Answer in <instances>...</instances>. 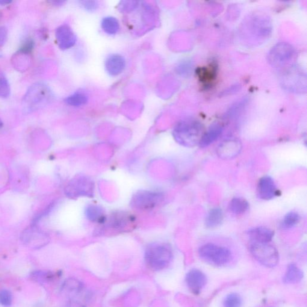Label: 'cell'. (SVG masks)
<instances>
[{"label": "cell", "instance_id": "obj_1", "mask_svg": "<svg viewBox=\"0 0 307 307\" xmlns=\"http://www.w3.org/2000/svg\"><path fill=\"white\" fill-rule=\"evenodd\" d=\"M202 126L194 121H181L173 129L174 138L180 145L193 147L199 144L203 136Z\"/></svg>", "mask_w": 307, "mask_h": 307}, {"label": "cell", "instance_id": "obj_2", "mask_svg": "<svg viewBox=\"0 0 307 307\" xmlns=\"http://www.w3.org/2000/svg\"><path fill=\"white\" fill-rule=\"evenodd\" d=\"M145 258L147 265L153 270H163L172 259V250L166 244L154 243L147 248Z\"/></svg>", "mask_w": 307, "mask_h": 307}, {"label": "cell", "instance_id": "obj_3", "mask_svg": "<svg viewBox=\"0 0 307 307\" xmlns=\"http://www.w3.org/2000/svg\"><path fill=\"white\" fill-rule=\"evenodd\" d=\"M51 94L46 85L37 83L32 85L23 100V111L27 113L38 110L48 103Z\"/></svg>", "mask_w": 307, "mask_h": 307}, {"label": "cell", "instance_id": "obj_4", "mask_svg": "<svg viewBox=\"0 0 307 307\" xmlns=\"http://www.w3.org/2000/svg\"><path fill=\"white\" fill-rule=\"evenodd\" d=\"M199 254L203 261L217 267L228 264L232 259V253L228 249L213 244L203 245L200 248Z\"/></svg>", "mask_w": 307, "mask_h": 307}, {"label": "cell", "instance_id": "obj_5", "mask_svg": "<svg viewBox=\"0 0 307 307\" xmlns=\"http://www.w3.org/2000/svg\"><path fill=\"white\" fill-rule=\"evenodd\" d=\"M250 250L254 258L266 267L272 268L278 264V251L270 243H251Z\"/></svg>", "mask_w": 307, "mask_h": 307}, {"label": "cell", "instance_id": "obj_6", "mask_svg": "<svg viewBox=\"0 0 307 307\" xmlns=\"http://www.w3.org/2000/svg\"><path fill=\"white\" fill-rule=\"evenodd\" d=\"M163 199V194L160 192L142 190L133 196L131 205L138 210L150 211L160 205Z\"/></svg>", "mask_w": 307, "mask_h": 307}, {"label": "cell", "instance_id": "obj_7", "mask_svg": "<svg viewBox=\"0 0 307 307\" xmlns=\"http://www.w3.org/2000/svg\"><path fill=\"white\" fill-rule=\"evenodd\" d=\"M294 53V49L291 45L280 43L273 47L269 53V61L274 66H281L290 61Z\"/></svg>", "mask_w": 307, "mask_h": 307}, {"label": "cell", "instance_id": "obj_8", "mask_svg": "<svg viewBox=\"0 0 307 307\" xmlns=\"http://www.w3.org/2000/svg\"><path fill=\"white\" fill-rule=\"evenodd\" d=\"M242 144L240 141L231 139L223 142L217 149V154L223 160H230L237 157L241 152Z\"/></svg>", "mask_w": 307, "mask_h": 307}, {"label": "cell", "instance_id": "obj_9", "mask_svg": "<svg viewBox=\"0 0 307 307\" xmlns=\"http://www.w3.org/2000/svg\"><path fill=\"white\" fill-rule=\"evenodd\" d=\"M55 35L58 45L61 49H70L75 45L77 38L75 32L67 24L59 26L56 30Z\"/></svg>", "mask_w": 307, "mask_h": 307}, {"label": "cell", "instance_id": "obj_10", "mask_svg": "<svg viewBox=\"0 0 307 307\" xmlns=\"http://www.w3.org/2000/svg\"><path fill=\"white\" fill-rule=\"evenodd\" d=\"M258 195L263 200H271L277 195L275 182L271 177L265 176L259 180L258 186Z\"/></svg>", "mask_w": 307, "mask_h": 307}, {"label": "cell", "instance_id": "obj_11", "mask_svg": "<svg viewBox=\"0 0 307 307\" xmlns=\"http://www.w3.org/2000/svg\"><path fill=\"white\" fill-rule=\"evenodd\" d=\"M135 218L131 214L124 212L112 214L108 220V226L117 230H125L134 223Z\"/></svg>", "mask_w": 307, "mask_h": 307}, {"label": "cell", "instance_id": "obj_12", "mask_svg": "<svg viewBox=\"0 0 307 307\" xmlns=\"http://www.w3.org/2000/svg\"><path fill=\"white\" fill-rule=\"evenodd\" d=\"M186 283L193 293L199 294L207 283L204 273L198 270H191L186 276Z\"/></svg>", "mask_w": 307, "mask_h": 307}, {"label": "cell", "instance_id": "obj_13", "mask_svg": "<svg viewBox=\"0 0 307 307\" xmlns=\"http://www.w3.org/2000/svg\"><path fill=\"white\" fill-rule=\"evenodd\" d=\"M126 67V60L123 56L119 54H112L109 56L105 62V68L107 72L112 76L120 75Z\"/></svg>", "mask_w": 307, "mask_h": 307}, {"label": "cell", "instance_id": "obj_14", "mask_svg": "<svg viewBox=\"0 0 307 307\" xmlns=\"http://www.w3.org/2000/svg\"><path fill=\"white\" fill-rule=\"evenodd\" d=\"M247 234L252 243H270L273 240L274 232L267 227H258L249 230Z\"/></svg>", "mask_w": 307, "mask_h": 307}, {"label": "cell", "instance_id": "obj_15", "mask_svg": "<svg viewBox=\"0 0 307 307\" xmlns=\"http://www.w3.org/2000/svg\"><path fill=\"white\" fill-rule=\"evenodd\" d=\"M223 131V127L219 124L215 123L214 125H212L208 130V131L203 135L199 146L201 148H205L210 146L220 137Z\"/></svg>", "mask_w": 307, "mask_h": 307}, {"label": "cell", "instance_id": "obj_16", "mask_svg": "<svg viewBox=\"0 0 307 307\" xmlns=\"http://www.w3.org/2000/svg\"><path fill=\"white\" fill-rule=\"evenodd\" d=\"M223 212L220 208L211 209L205 220V226L209 229H213L219 226L223 222Z\"/></svg>", "mask_w": 307, "mask_h": 307}, {"label": "cell", "instance_id": "obj_17", "mask_svg": "<svg viewBox=\"0 0 307 307\" xmlns=\"http://www.w3.org/2000/svg\"><path fill=\"white\" fill-rule=\"evenodd\" d=\"M304 274L301 269L295 264H291L288 268L283 281L285 283L293 284L300 282L303 279Z\"/></svg>", "mask_w": 307, "mask_h": 307}, {"label": "cell", "instance_id": "obj_18", "mask_svg": "<svg viewBox=\"0 0 307 307\" xmlns=\"http://www.w3.org/2000/svg\"><path fill=\"white\" fill-rule=\"evenodd\" d=\"M249 208V202L241 197H235L230 202V210L235 214H244Z\"/></svg>", "mask_w": 307, "mask_h": 307}, {"label": "cell", "instance_id": "obj_19", "mask_svg": "<svg viewBox=\"0 0 307 307\" xmlns=\"http://www.w3.org/2000/svg\"><path fill=\"white\" fill-rule=\"evenodd\" d=\"M102 28L106 33L110 35L115 34L119 30V20L114 17H106L102 20Z\"/></svg>", "mask_w": 307, "mask_h": 307}, {"label": "cell", "instance_id": "obj_20", "mask_svg": "<svg viewBox=\"0 0 307 307\" xmlns=\"http://www.w3.org/2000/svg\"><path fill=\"white\" fill-rule=\"evenodd\" d=\"M88 100V98L86 94L78 92L68 97L65 100V102L70 106H74V107H79V106L86 104Z\"/></svg>", "mask_w": 307, "mask_h": 307}, {"label": "cell", "instance_id": "obj_21", "mask_svg": "<svg viewBox=\"0 0 307 307\" xmlns=\"http://www.w3.org/2000/svg\"><path fill=\"white\" fill-rule=\"evenodd\" d=\"M301 219L300 215L295 212H289L283 218L282 223L283 228L288 229L297 226Z\"/></svg>", "mask_w": 307, "mask_h": 307}, {"label": "cell", "instance_id": "obj_22", "mask_svg": "<svg viewBox=\"0 0 307 307\" xmlns=\"http://www.w3.org/2000/svg\"><path fill=\"white\" fill-rule=\"evenodd\" d=\"M243 303L242 298L237 294H230L225 298L224 300V307H241Z\"/></svg>", "mask_w": 307, "mask_h": 307}, {"label": "cell", "instance_id": "obj_23", "mask_svg": "<svg viewBox=\"0 0 307 307\" xmlns=\"http://www.w3.org/2000/svg\"><path fill=\"white\" fill-rule=\"evenodd\" d=\"M88 218L94 221H97L99 223H105L106 219L102 212L99 208L89 207L87 212Z\"/></svg>", "mask_w": 307, "mask_h": 307}, {"label": "cell", "instance_id": "obj_24", "mask_svg": "<svg viewBox=\"0 0 307 307\" xmlns=\"http://www.w3.org/2000/svg\"><path fill=\"white\" fill-rule=\"evenodd\" d=\"M13 297L11 292L5 290L0 291V304L4 307H10L12 303Z\"/></svg>", "mask_w": 307, "mask_h": 307}, {"label": "cell", "instance_id": "obj_25", "mask_svg": "<svg viewBox=\"0 0 307 307\" xmlns=\"http://www.w3.org/2000/svg\"><path fill=\"white\" fill-rule=\"evenodd\" d=\"M10 85L6 79L0 77V97L7 98L10 94Z\"/></svg>", "mask_w": 307, "mask_h": 307}, {"label": "cell", "instance_id": "obj_26", "mask_svg": "<svg viewBox=\"0 0 307 307\" xmlns=\"http://www.w3.org/2000/svg\"><path fill=\"white\" fill-rule=\"evenodd\" d=\"M31 279L37 282H43L51 279V277L48 273L38 271L31 274Z\"/></svg>", "mask_w": 307, "mask_h": 307}, {"label": "cell", "instance_id": "obj_27", "mask_svg": "<svg viewBox=\"0 0 307 307\" xmlns=\"http://www.w3.org/2000/svg\"><path fill=\"white\" fill-rule=\"evenodd\" d=\"M80 2L85 9L89 11H95L99 7V2L96 1H82Z\"/></svg>", "mask_w": 307, "mask_h": 307}, {"label": "cell", "instance_id": "obj_28", "mask_svg": "<svg viewBox=\"0 0 307 307\" xmlns=\"http://www.w3.org/2000/svg\"><path fill=\"white\" fill-rule=\"evenodd\" d=\"M7 32L6 28L0 26V47L4 45L6 40Z\"/></svg>", "mask_w": 307, "mask_h": 307}, {"label": "cell", "instance_id": "obj_29", "mask_svg": "<svg viewBox=\"0 0 307 307\" xmlns=\"http://www.w3.org/2000/svg\"><path fill=\"white\" fill-rule=\"evenodd\" d=\"M11 2L9 0H0V5H7L10 4Z\"/></svg>", "mask_w": 307, "mask_h": 307}, {"label": "cell", "instance_id": "obj_30", "mask_svg": "<svg viewBox=\"0 0 307 307\" xmlns=\"http://www.w3.org/2000/svg\"><path fill=\"white\" fill-rule=\"evenodd\" d=\"M52 2V3H54V4H55L56 5H61L63 4V2H64V1H53Z\"/></svg>", "mask_w": 307, "mask_h": 307}, {"label": "cell", "instance_id": "obj_31", "mask_svg": "<svg viewBox=\"0 0 307 307\" xmlns=\"http://www.w3.org/2000/svg\"><path fill=\"white\" fill-rule=\"evenodd\" d=\"M2 126V123L1 122V119H0V128Z\"/></svg>", "mask_w": 307, "mask_h": 307}]
</instances>
